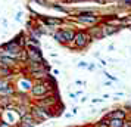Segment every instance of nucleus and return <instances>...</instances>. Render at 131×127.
I'll return each mask as SVG.
<instances>
[{"label": "nucleus", "mask_w": 131, "mask_h": 127, "mask_svg": "<svg viewBox=\"0 0 131 127\" xmlns=\"http://www.w3.org/2000/svg\"><path fill=\"white\" fill-rule=\"evenodd\" d=\"M54 38L58 42H69L74 38V33L72 31H59L54 34Z\"/></svg>", "instance_id": "1"}, {"label": "nucleus", "mask_w": 131, "mask_h": 127, "mask_svg": "<svg viewBox=\"0 0 131 127\" xmlns=\"http://www.w3.org/2000/svg\"><path fill=\"white\" fill-rule=\"evenodd\" d=\"M87 42H89V36L87 34H84V33H80V34H77L75 36V43H77V46H85L87 44Z\"/></svg>", "instance_id": "2"}, {"label": "nucleus", "mask_w": 131, "mask_h": 127, "mask_svg": "<svg viewBox=\"0 0 131 127\" xmlns=\"http://www.w3.org/2000/svg\"><path fill=\"white\" fill-rule=\"evenodd\" d=\"M80 21L81 22H87V24H94L96 21H97V18L93 16V15H81L80 16Z\"/></svg>", "instance_id": "3"}, {"label": "nucleus", "mask_w": 131, "mask_h": 127, "mask_svg": "<svg viewBox=\"0 0 131 127\" xmlns=\"http://www.w3.org/2000/svg\"><path fill=\"white\" fill-rule=\"evenodd\" d=\"M116 30H118V28L111 27V25H106V27L102 28V34H103V36H111V34H113V33H116Z\"/></svg>", "instance_id": "4"}, {"label": "nucleus", "mask_w": 131, "mask_h": 127, "mask_svg": "<svg viewBox=\"0 0 131 127\" xmlns=\"http://www.w3.org/2000/svg\"><path fill=\"white\" fill-rule=\"evenodd\" d=\"M30 58H31L32 61H34V59L38 61V62L41 61V56H40V52H38V49H32V47L30 49Z\"/></svg>", "instance_id": "5"}, {"label": "nucleus", "mask_w": 131, "mask_h": 127, "mask_svg": "<svg viewBox=\"0 0 131 127\" xmlns=\"http://www.w3.org/2000/svg\"><path fill=\"white\" fill-rule=\"evenodd\" d=\"M46 90H47V87H46V86H41V84L32 87V93H34V95H38V96H40V95H44Z\"/></svg>", "instance_id": "6"}, {"label": "nucleus", "mask_w": 131, "mask_h": 127, "mask_svg": "<svg viewBox=\"0 0 131 127\" xmlns=\"http://www.w3.org/2000/svg\"><path fill=\"white\" fill-rule=\"evenodd\" d=\"M111 118L122 120V118H124V112H122V111H118V112H112V114H111Z\"/></svg>", "instance_id": "7"}, {"label": "nucleus", "mask_w": 131, "mask_h": 127, "mask_svg": "<svg viewBox=\"0 0 131 127\" xmlns=\"http://www.w3.org/2000/svg\"><path fill=\"white\" fill-rule=\"evenodd\" d=\"M111 127H122V121L113 118V120L111 121Z\"/></svg>", "instance_id": "8"}, {"label": "nucleus", "mask_w": 131, "mask_h": 127, "mask_svg": "<svg viewBox=\"0 0 131 127\" xmlns=\"http://www.w3.org/2000/svg\"><path fill=\"white\" fill-rule=\"evenodd\" d=\"M44 21H46L47 24H59V22H60L59 19H50V18H49V19H44Z\"/></svg>", "instance_id": "9"}, {"label": "nucleus", "mask_w": 131, "mask_h": 127, "mask_svg": "<svg viewBox=\"0 0 131 127\" xmlns=\"http://www.w3.org/2000/svg\"><path fill=\"white\" fill-rule=\"evenodd\" d=\"M21 127H34V126H32L31 123H22V126Z\"/></svg>", "instance_id": "10"}, {"label": "nucleus", "mask_w": 131, "mask_h": 127, "mask_svg": "<svg viewBox=\"0 0 131 127\" xmlns=\"http://www.w3.org/2000/svg\"><path fill=\"white\" fill-rule=\"evenodd\" d=\"M124 127H131V123H127V124H125Z\"/></svg>", "instance_id": "11"}, {"label": "nucleus", "mask_w": 131, "mask_h": 127, "mask_svg": "<svg viewBox=\"0 0 131 127\" xmlns=\"http://www.w3.org/2000/svg\"><path fill=\"white\" fill-rule=\"evenodd\" d=\"M99 127H106V126H103V124H100V126H99Z\"/></svg>", "instance_id": "12"}]
</instances>
